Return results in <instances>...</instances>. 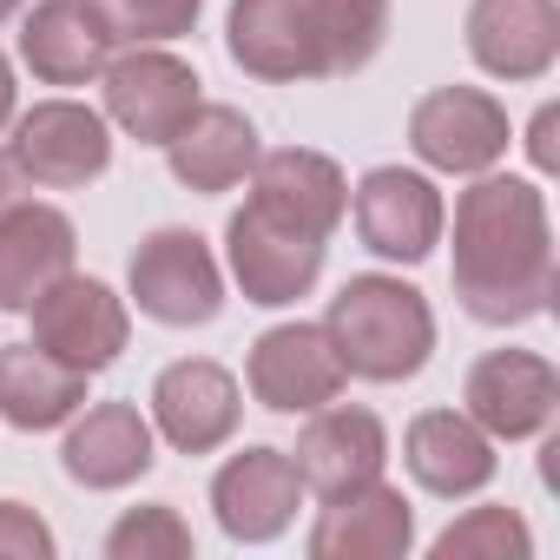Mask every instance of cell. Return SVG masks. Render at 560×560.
<instances>
[{"mask_svg": "<svg viewBox=\"0 0 560 560\" xmlns=\"http://www.w3.org/2000/svg\"><path fill=\"white\" fill-rule=\"evenodd\" d=\"M455 298L475 324H527L553 304V224L547 198L527 178L475 172L455 198Z\"/></svg>", "mask_w": 560, "mask_h": 560, "instance_id": "6da1fadb", "label": "cell"}, {"mask_svg": "<svg viewBox=\"0 0 560 560\" xmlns=\"http://www.w3.org/2000/svg\"><path fill=\"white\" fill-rule=\"evenodd\" d=\"M389 40V0H231L224 47L264 86L350 80Z\"/></svg>", "mask_w": 560, "mask_h": 560, "instance_id": "7a4b0ae2", "label": "cell"}, {"mask_svg": "<svg viewBox=\"0 0 560 560\" xmlns=\"http://www.w3.org/2000/svg\"><path fill=\"white\" fill-rule=\"evenodd\" d=\"M324 337H330V350L343 357L350 376H363V383H409L435 357V311H429V298L416 284H402V277L363 270L330 298Z\"/></svg>", "mask_w": 560, "mask_h": 560, "instance_id": "3957f363", "label": "cell"}, {"mask_svg": "<svg viewBox=\"0 0 560 560\" xmlns=\"http://www.w3.org/2000/svg\"><path fill=\"white\" fill-rule=\"evenodd\" d=\"M126 284H132V304L165 330H198L224 311V270H218L211 244L198 231H178V224L152 231L132 250Z\"/></svg>", "mask_w": 560, "mask_h": 560, "instance_id": "277c9868", "label": "cell"}, {"mask_svg": "<svg viewBox=\"0 0 560 560\" xmlns=\"http://www.w3.org/2000/svg\"><path fill=\"white\" fill-rule=\"evenodd\" d=\"M324 250L330 237H311L284 218H270L264 205L244 198V211H231L224 224V257H231V277H237V291L244 304H264V311H284L298 298L317 291V277H324Z\"/></svg>", "mask_w": 560, "mask_h": 560, "instance_id": "5b68a950", "label": "cell"}, {"mask_svg": "<svg viewBox=\"0 0 560 560\" xmlns=\"http://www.w3.org/2000/svg\"><path fill=\"white\" fill-rule=\"evenodd\" d=\"M508 106L481 86H435L409 106V145L429 172H455V178H475V172H494L508 159Z\"/></svg>", "mask_w": 560, "mask_h": 560, "instance_id": "8992f818", "label": "cell"}, {"mask_svg": "<svg viewBox=\"0 0 560 560\" xmlns=\"http://www.w3.org/2000/svg\"><path fill=\"white\" fill-rule=\"evenodd\" d=\"M27 317H34V343H40L47 357L73 363L80 376L113 370V363L126 357V343H132V311H126V298H113L100 277H80V270H67Z\"/></svg>", "mask_w": 560, "mask_h": 560, "instance_id": "52a82bcc", "label": "cell"}, {"mask_svg": "<svg viewBox=\"0 0 560 560\" xmlns=\"http://www.w3.org/2000/svg\"><path fill=\"white\" fill-rule=\"evenodd\" d=\"M244 383H250V396H257L270 416H311V409H324V402L343 396L350 370H343V357L330 350L324 324H277V330H264V337L250 343Z\"/></svg>", "mask_w": 560, "mask_h": 560, "instance_id": "ba28073f", "label": "cell"}, {"mask_svg": "<svg viewBox=\"0 0 560 560\" xmlns=\"http://www.w3.org/2000/svg\"><path fill=\"white\" fill-rule=\"evenodd\" d=\"M560 409V376L547 357L534 350H488L468 383H462V416L488 435V442H527L547 435Z\"/></svg>", "mask_w": 560, "mask_h": 560, "instance_id": "9c48e42d", "label": "cell"}, {"mask_svg": "<svg viewBox=\"0 0 560 560\" xmlns=\"http://www.w3.org/2000/svg\"><path fill=\"white\" fill-rule=\"evenodd\" d=\"M8 152L21 159V172L40 191H80V185H93L113 165V132L80 100H40L34 113L14 119V145Z\"/></svg>", "mask_w": 560, "mask_h": 560, "instance_id": "30bf717a", "label": "cell"}, {"mask_svg": "<svg viewBox=\"0 0 560 560\" xmlns=\"http://www.w3.org/2000/svg\"><path fill=\"white\" fill-rule=\"evenodd\" d=\"M106 119L126 132V139H139V145H165L185 119H191V106H198V73L178 60V54H165V47H132V54H119V60H106Z\"/></svg>", "mask_w": 560, "mask_h": 560, "instance_id": "8fae6325", "label": "cell"}, {"mask_svg": "<svg viewBox=\"0 0 560 560\" xmlns=\"http://www.w3.org/2000/svg\"><path fill=\"white\" fill-rule=\"evenodd\" d=\"M350 211H357V237L389 264H422L442 244V224H448V205H442L435 178L402 172V165L363 172V185L350 191Z\"/></svg>", "mask_w": 560, "mask_h": 560, "instance_id": "7c38bea8", "label": "cell"}, {"mask_svg": "<svg viewBox=\"0 0 560 560\" xmlns=\"http://www.w3.org/2000/svg\"><path fill=\"white\" fill-rule=\"evenodd\" d=\"M383 462H389V429L383 416L370 409H350V402H324L311 409L298 448H291V468L298 481L317 494V501H337L350 488H370L383 481Z\"/></svg>", "mask_w": 560, "mask_h": 560, "instance_id": "4fadbf2b", "label": "cell"}, {"mask_svg": "<svg viewBox=\"0 0 560 560\" xmlns=\"http://www.w3.org/2000/svg\"><path fill=\"white\" fill-rule=\"evenodd\" d=\"M237 376L211 357H185V363H165L159 383H152V429L178 448V455H211L237 435Z\"/></svg>", "mask_w": 560, "mask_h": 560, "instance_id": "5bb4252c", "label": "cell"}, {"mask_svg": "<svg viewBox=\"0 0 560 560\" xmlns=\"http://www.w3.org/2000/svg\"><path fill=\"white\" fill-rule=\"evenodd\" d=\"M462 34L488 80H547L560 60V0H468Z\"/></svg>", "mask_w": 560, "mask_h": 560, "instance_id": "9a60e30c", "label": "cell"}, {"mask_svg": "<svg viewBox=\"0 0 560 560\" xmlns=\"http://www.w3.org/2000/svg\"><path fill=\"white\" fill-rule=\"evenodd\" d=\"M298 501H304V481H298V468H291L284 448H237L211 475V514L244 547L277 540L298 521Z\"/></svg>", "mask_w": 560, "mask_h": 560, "instance_id": "2e32d148", "label": "cell"}, {"mask_svg": "<svg viewBox=\"0 0 560 560\" xmlns=\"http://www.w3.org/2000/svg\"><path fill=\"white\" fill-rule=\"evenodd\" d=\"M250 205H264L270 218H284L311 237H330L350 211V178L337 172V159L311 145H277V152H257L250 165Z\"/></svg>", "mask_w": 560, "mask_h": 560, "instance_id": "e0dca14e", "label": "cell"}, {"mask_svg": "<svg viewBox=\"0 0 560 560\" xmlns=\"http://www.w3.org/2000/svg\"><path fill=\"white\" fill-rule=\"evenodd\" d=\"M152 462H159V429L132 402H93L86 416H73V429L60 442V468L93 494L132 488Z\"/></svg>", "mask_w": 560, "mask_h": 560, "instance_id": "ac0fdd59", "label": "cell"}, {"mask_svg": "<svg viewBox=\"0 0 560 560\" xmlns=\"http://www.w3.org/2000/svg\"><path fill=\"white\" fill-rule=\"evenodd\" d=\"M73 257H80V237L67 211L34 205V198L14 205L0 218V311H34L73 270Z\"/></svg>", "mask_w": 560, "mask_h": 560, "instance_id": "d6986e66", "label": "cell"}, {"mask_svg": "<svg viewBox=\"0 0 560 560\" xmlns=\"http://www.w3.org/2000/svg\"><path fill=\"white\" fill-rule=\"evenodd\" d=\"M402 462L416 475V488H429L435 501H468L494 481L501 455L494 442L462 416V409H422L402 435Z\"/></svg>", "mask_w": 560, "mask_h": 560, "instance_id": "ffe728a7", "label": "cell"}, {"mask_svg": "<svg viewBox=\"0 0 560 560\" xmlns=\"http://www.w3.org/2000/svg\"><path fill=\"white\" fill-rule=\"evenodd\" d=\"M311 560H396L416 547V508L402 501V488H350L337 501H324L317 527H311Z\"/></svg>", "mask_w": 560, "mask_h": 560, "instance_id": "44dd1931", "label": "cell"}, {"mask_svg": "<svg viewBox=\"0 0 560 560\" xmlns=\"http://www.w3.org/2000/svg\"><path fill=\"white\" fill-rule=\"evenodd\" d=\"M257 152H264V145H257V126H250L237 106H211V100H198L191 119L165 139L172 178H178L185 191H198V198H218V191L244 185L250 165H257Z\"/></svg>", "mask_w": 560, "mask_h": 560, "instance_id": "7402d4cb", "label": "cell"}, {"mask_svg": "<svg viewBox=\"0 0 560 560\" xmlns=\"http://www.w3.org/2000/svg\"><path fill=\"white\" fill-rule=\"evenodd\" d=\"M21 60L34 67L40 86H86V80L106 73L113 40L93 21L86 0H40L21 27Z\"/></svg>", "mask_w": 560, "mask_h": 560, "instance_id": "603a6c76", "label": "cell"}, {"mask_svg": "<svg viewBox=\"0 0 560 560\" xmlns=\"http://www.w3.org/2000/svg\"><path fill=\"white\" fill-rule=\"evenodd\" d=\"M86 409V376L40 343H8L0 350V422H14L27 435L60 429Z\"/></svg>", "mask_w": 560, "mask_h": 560, "instance_id": "cb8c5ba5", "label": "cell"}, {"mask_svg": "<svg viewBox=\"0 0 560 560\" xmlns=\"http://www.w3.org/2000/svg\"><path fill=\"white\" fill-rule=\"evenodd\" d=\"M113 47H165L185 40L205 14V0H86Z\"/></svg>", "mask_w": 560, "mask_h": 560, "instance_id": "d4e9b609", "label": "cell"}, {"mask_svg": "<svg viewBox=\"0 0 560 560\" xmlns=\"http://www.w3.org/2000/svg\"><path fill=\"white\" fill-rule=\"evenodd\" d=\"M435 560H527L534 553V534L514 508H468L455 527L435 534L429 547Z\"/></svg>", "mask_w": 560, "mask_h": 560, "instance_id": "484cf974", "label": "cell"}, {"mask_svg": "<svg viewBox=\"0 0 560 560\" xmlns=\"http://www.w3.org/2000/svg\"><path fill=\"white\" fill-rule=\"evenodd\" d=\"M106 560H191V527L172 501L126 508L106 527Z\"/></svg>", "mask_w": 560, "mask_h": 560, "instance_id": "4316f807", "label": "cell"}, {"mask_svg": "<svg viewBox=\"0 0 560 560\" xmlns=\"http://www.w3.org/2000/svg\"><path fill=\"white\" fill-rule=\"evenodd\" d=\"M60 540L27 501H0V560H54Z\"/></svg>", "mask_w": 560, "mask_h": 560, "instance_id": "83f0119b", "label": "cell"}, {"mask_svg": "<svg viewBox=\"0 0 560 560\" xmlns=\"http://www.w3.org/2000/svg\"><path fill=\"white\" fill-rule=\"evenodd\" d=\"M553 132H560V106H540V113H534V126H527V159H534V172H553V165H560Z\"/></svg>", "mask_w": 560, "mask_h": 560, "instance_id": "f1b7e54d", "label": "cell"}, {"mask_svg": "<svg viewBox=\"0 0 560 560\" xmlns=\"http://www.w3.org/2000/svg\"><path fill=\"white\" fill-rule=\"evenodd\" d=\"M27 191H34V178L21 172V159L8 145H0V218H8L14 205H27Z\"/></svg>", "mask_w": 560, "mask_h": 560, "instance_id": "f546056e", "label": "cell"}, {"mask_svg": "<svg viewBox=\"0 0 560 560\" xmlns=\"http://www.w3.org/2000/svg\"><path fill=\"white\" fill-rule=\"evenodd\" d=\"M14 100H21L14 93V67H8V54H0V132L14 126Z\"/></svg>", "mask_w": 560, "mask_h": 560, "instance_id": "4dcf8cb0", "label": "cell"}, {"mask_svg": "<svg viewBox=\"0 0 560 560\" xmlns=\"http://www.w3.org/2000/svg\"><path fill=\"white\" fill-rule=\"evenodd\" d=\"M21 8H27V0H0V21H14Z\"/></svg>", "mask_w": 560, "mask_h": 560, "instance_id": "1f68e13d", "label": "cell"}]
</instances>
